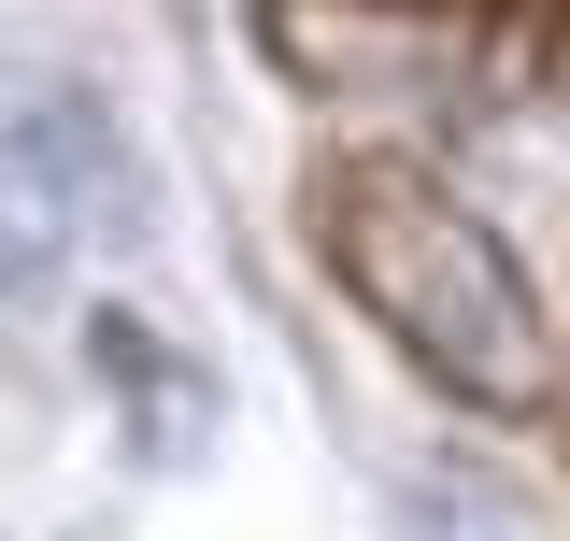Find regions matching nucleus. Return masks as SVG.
<instances>
[{"instance_id": "nucleus-3", "label": "nucleus", "mask_w": 570, "mask_h": 541, "mask_svg": "<svg viewBox=\"0 0 570 541\" xmlns=\"http://www.w3.org/2000/svg\"><path fill=\"white\" fill-rule=\"evenodd\" d=\"M0 171H29V200L58 214L71 243H86V228L129 243L142 228V171H129V142H115V115H100L86 86H29V100L0 115Z\"/></svg>"}, {"instance_id": "nucleus-5", "label": "nucleus", "mask_w": 570, "mask_h": 541, "mask_svg": "<svg viewBox=\"0 0 570 541\" xmlns=\"http://www.w3.org/2000/svg\"><path fill=\"white\" fill-rule=\"evenodd\" d=\"M58 257H71V228L29 200V171H0V314H29L58 285Z\"/></svg>"}, {"instance_id": "nucleus-4", "label": "nucleus", "mask_w": 570, "mask_h": 541, "mask_svg": "<svg viewBox=\"0 0 570 541\" xmlns=\"http://www.w3.org/2000/svg\"><path fill=\"white\" fill-rule=\"evenodd\" d=\"M86 356H100V385L129 400V442L157 456V471H186V456L214 442V371H186L142 314H100V328H86Z\"/></svg>"}, {"instance_id": "nucleus-2", "label": "nucleus", "mask_w": 570, "mask_h": 541, "mask_svg": "<svg viewBox=\"0 0 570 541\" xmlns=\"http://www.w3.org/2000/svg\"><path fill=\"white\" fill-rule=\"evenodd\" d=\"M257 43L328 100H442L485 43V0H257Z\"/></svg>"}, {"instance_id": "nucleus-1", "label": "nucleus", "mask_w": 570, "mask_h": 541, "mask_svg": "<svg viewBox=\"0 0 570 541\" xmlns=\"http://www.w3.org/2000/svg\"><path fill=\"white\" fill-rule=\"evenodd\" d=\"M314 228H328V270L356 285V314H385V342L442 371L456 400L485 413H542L557 400V328L528 299V270L499 257L485 214H456L428 171H328L314 186Z\"/></svg>"}]
</instances>
